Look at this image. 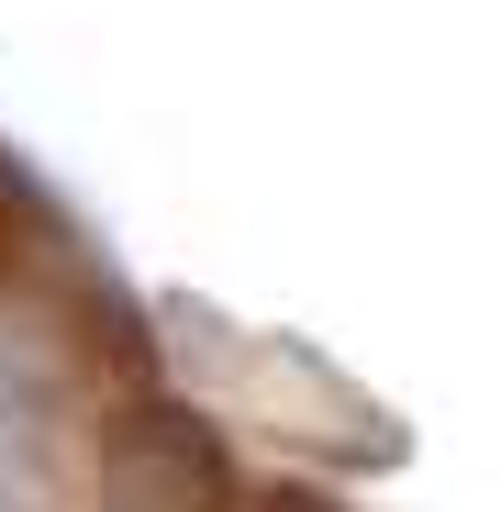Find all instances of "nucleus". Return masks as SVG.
<instances>
[{
  "mask_svg": "<svg viewBox=\"0 0 501 512\" xmlns=\"http://www.w3.org/2000/svg\"><path fill=\"white\" fill-rule=\"evenodd\" d=\"M101 512H223V446L190 401H123L101 446Z\"/></svg>",
  "mask_w": 501,
  "mask_h": 512,
  "instance_id": "nucleus-1",
  "label": "nucleus"
},
{
  "mask_svg": "<svg viewBox=\"0 0 501 512\" xmlns=\"http://www.w3.org/2000/svg\"><path fill=\"white\" fill-rule=\"evenodd\" d=\"M0 512H56V379L0 334Z\"/></svg>",
  "mask_w": 501,
  "mask_h": 512,
  "instance_id": "nucleus-2",
  "label": "nucleus"
}]
</instances>
